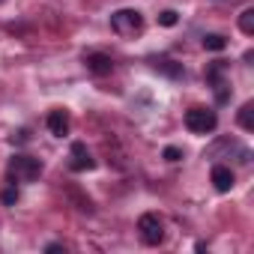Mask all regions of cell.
<instances>
[{
    "label": "cell",
    "mask_w": 254,
    "mask_h": 254,
    "mask_svg": "<svg viewBox=\"0 0 254 254\" xmlns=\"http://www.w3.org/2000/svg\"><path fill=\"white\" fill-rule=\"evenodd\" d=\"M111 27H114V33H120V36H135V33L144 30V15H141L138 9H117V12L111 15Z\"/></svg>",
    "instance_id": "obj_1"
},
{
    "label": "cell",
    "mask_w": 254,
    "mask_h": 254,
    "mask_svg": "<svg viewBox=\"0 0 254 254\" xmlns=\"http://www.w3.org/2000/svg\"><path fill=\"white\" fill-rule=\"evenodd\" d=\"M215 126H218L215 111H209V108H189V111H186V129H189V132H194V135H209Z\"/></svg>",
    "instance_id": "obj_2"
},
{
    "label": "cell",
    "mask_w": 254,
    "mask_h": 254,
    "mask_svg": "<svg viewBox=\"0 0 254 254\" xmlns=\"http://www.w3.org/2000/svg\"><path fill=\"white\" fill-rule=\"evenodd\" d=\"M42 174V162L33 156H12L9 159V177H15L18 183H33Z\"/></svg>",
    "instance_id": "obj_3"
},
{
    "label": "cell",
    "mask_w": 254,
    "mask_h": 254,
    "mask_svg": "<svg viewBox=\"0 0 254 254\" xmlns=\"http://www.w3.org/2000/svg\"><path fill=\"white\" fill-rule=\"evenodd\" d=\"M138 230H141V239L147 245H159L165 239V221L156 215V212H144L138 218Z\"/></svg>",
    "instance_id": "obj_4"
},
{
    "label": "cell",
    "mask_w": 254,
    "mask_h": 254,
    "mask_svg": "<svg viewBox=\"0 0 254 254\" xmlns=\"http://www.w3.org/2000/svg\"><path fill=\"white\" fill-rule=\"evenodd\" d=\"M69 156H72V162H69V168H72V171H90V168L96 165V162H93V156H90V150H87L81 141H75V144H72V153H69Z\"/></svg>",
    "instance_id": "obj_5"
},
{
    "label": "cell",
    "mask_w": 254,
    "mask_h": 254,
    "mask_svg": "<svg viewBox=\"0 0 254 254\" xmlns=\"http://www.w3.org/2000/svg\"><path fill=\"white\" fill-rule=\"evenodd\" d=\"M48 129H51V135H54V138L69 135V114H66L63 108H54V111L48 114Z\"/></svg>",
    "instance_id": "obj_6"
},
{
    "label": "cell",
    "mask_w": 254,
    "mask_h": 254,
    "mask_svg": "<svg viewBox=\"0 0 254 254\" xmlns=\"http://www.w3.org/2000/svg\"><path fill=\"white\" fill-rule=\"evenodd\" d=\"M84 63H87V69H90L93 75H108V72L114 69V60H111L108 54H99V51H96V54H87Z\"/></svg>",
    "instance_id": "obj_7"
},
{
    "label": "cell",
    "mask_w": 254,
    "mask_h": 254,
    "mask_svg": "<svg viewBox=\"0 0 254 254\" xmlns=\"http://www.w3.org/2000/svg\"><path fill=\"white\" fill-rule=\"evenodd\" d=\"M233 183H236V180H233V171H230V168H224V165H215V168H212V186H215L218 191H230Z\"/></svg>",
    "instance_id": "obj_8"
},
{
    "label": "cell",
    "mask_w": 254,
    "mask_h": 254,
    "mask_svg": "<svg viewBox=\"0 0 254 254\" xmlns=\"http://www.w3.org/2000/svg\"><path fill=\"white\" fill-rule=\"evenodd\" d=\"M203 48H206V51H224V48H227V39H224L221 33H206V36H203Z\"/></svg>",
    "instance_id": "obj_9"
},
{
    "label": "cell",
    "mask_w": 254,
    "mask_h": 254,
    "mask_svg": "<svg viewBox=\"0 0 254 254\" xmlns=\"http://www.w3.org/2000/svg\"><path fill=\"white\" fill-rule=\"evenodd\" d=\"M251 111H254V105H251V102H245V105L239 108V126H242L245 132H251V129H254V120H251Z\"/></svg>",
    "instance_id": "obj_10"
},
{
    "label": "cell",
    "mask_w": 254,
    "mask_h": 254,
    "mask_svg": "<svg viewBox=\"0 0 254 254\" xmlns=\"http://www.w3.org/2000/svg\"><path fill=\"white\" fill-rule=\"evenodd\" d=\"M239 30H242L245 36L254 33V9H245V12L239 15Z\"/></svg>",
    "instance_id": "obj_11"
},
{
    "label": "cell",
    "mask_w": 254,
    "mask_h": 254,
    "mask_svg": "<svg viewBox=\"0 0 254 254\" xmlns=\"http://www.w3.org/2000/svg\"><path fill=\"white\" fill-rule=\"evenodd\" d=\"M153 63H156V66H162V69H165L168 75H174V78H180V75H183V69H180V66H174V60H165V57H162V60H153Z\"/></svg>",
    "instance_id": "obj_12"
},
{
    "label": "cell",
    "mask_w": 254,
    "mask_h": 254,
    "mask_svg": "<svg viewBox=\"0 0 254 254\" xmlns=\"http://www.w3.org/2000/svg\"><path fill=\"white\" fill-rule=\"evenodd\" d=\"M159 24H165V27H174V24H177V12H174V9H165V12L159 15Z\"/></svg>",
    "instance_id": "obj_13"
},
{
    "label": "cell",
    "mask_w": 254,
    "mask_h": 254,
    "mask_svg": "<svg viewBox=\"0 0 254 254\" xmlns=\"http://www.w3.org/2000/svg\"><path fill=\"white\" fill-rule=\"evenodd\" d=\"M165 159H168V162H180V159H183V150H180V147H168V150H165Z\"/></svg>",
    "instance_id": "obj_14"
},
{
    "label": "cell",
    "mask_w": 254,
    "mask_h": 254,
    "mask_svg": "<svg viewBox=\"0 0 254 254\" xmlns=\"http://www.w3.org/2000/svg\"><path fill=\"white\" fill-rule=\"evenodd\" d=\"M15 200H18V189H6V191H3V203H9V206H12Z\"/></svg>",
    "instance_id": "obj_15"
},
{
    "label": "cell",
    "mask_w": 254,
    "mask_h": 254,
    "mask_svg": "<svg viewBox=\"0 0 254 254\" xmlns=\"http://www.w3.org/2000/svg\"><path fill=\"white\" fill-rule=\"evenodd\" d=\"M12 141H18V144H24V141H30V135H27V132H18V135H12Z\"/></svg>",
    "instance_id": "obj_16"
},
{
    "label": "cell",
    "mask_w": 254,
    "mask_h": 254,
    "mask_svg": "<svg viewBox=\"0 0 254 254\" xmlns=\"http://www.w3.org/2000/svg\"><path fill=\"white\" fill-rule=\"evenodd\" d=\"M0 3H3V0H0Z\"/></svg>",
    "instance_id": "obj_17"
}]
</instances>
